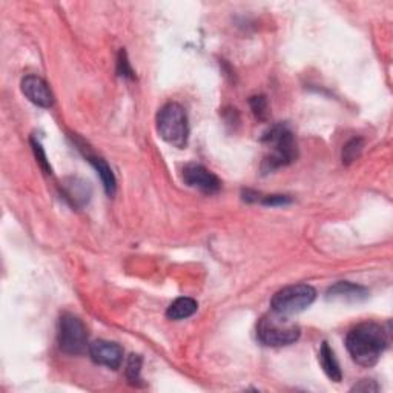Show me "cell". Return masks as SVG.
Returning <instances> with one entry per match:
<instances>
[{"mask_svg":"<svg viewBox=\"0 0 393 393\" xmlns=\"http://www.w3.org/2000/svg\"><path fill=\"white\" fill-rule=\"evenodd\" d=\"M58 346L65 353L80 355L86 351L88 333L80 318L72 314H65L58 321Z\"/></svg>","mask_w":393,"mask_h":393,"instance_id":"8992f818","label":"cell"},{"mask_svg":"<svg viewBox=\"0 0 393 393\" xmlns=\"http://www.w3.org/2000/svg\"><path fill=\"white\" fill-rule=\"evenodd\" d=\"M249 103L257 118H259V120H266V118H268L269 105L264 95H255V97H250Z\"/></svg>","mask_w":393,"mask_h":393,"instance_id":"2e32d148","label":"cell"},{"mask_svg":"<svg viewBox=\"0 0 393 393\" xmlns=\"http://www.w3.org/2000/svg\"><path fill=\"white\" fill-rule=\"evenodd\" d=\"M353 392H378L380 390V387H378L376 383L372 381V380H362L360 384L357 385H353Z\"/></svg>","mask_w":393,"mask_h":393,"instance_id":"ffe728a7","label":"cell"},{"mask_svg":"<svg viewBox=\"0 0 393 393\" xmlns=\"http://www.w3.org/2000/svg\"><path fill=\"white\" fill-rule=\"evenodd\" d=\"M369 296V291L362 286L348 283V281H339L328 291V300L333 301H361Z\"/></svg>","mask_w":393,"mask_h":393,"instance_id":"30bf717a","label":"cell"},{"mask_svg":"<svg viewBox=\"0 0 393 393\" xmlns=\"http://www.w3.org/2000/svg\"><path fill=\"white\" fill-rule=\"evenodd\" d=\"M259 202L266 206H281L291 203V198L286 195H266L263 198H259Z\"/></svg>","mask_w":393,"mask_h":393,"instance_id":"d6986e66","label":"cell"},{"mask_svg":"<svg viewBox=\"0 0 393 393\" xmlns=\"http://www.w3.org/2000/svg\"><path fill=\"white\" fill-rule=\"evenodd\" d=\"M142 357L140 355L132 353L129 360H128V364H126V376H128V380L136 384L140 383V372H142Z\"/></svg>","mask_w":393,"mask_h":393,"instance_id":"9a60e30c","label":"cell"},{"mask_svg":"<svg viewBox=\"0 0 393 393\" xmlns=\"http://www.w3.org/2000/svg\"><path fill=\"white\" fill-rule=\"evenodd\" d=\"M117 74L122 77H128V79H134V71H132L128 56H126V51H120L118 53V58H117Z\"/></svg>","mask_w":393,"mask_h":393,"instance_id":"e0dca14e","label":"cell"},{"mask_svg":"<svg viewBox=\"0 0 393 393\" xmlns=\"http://www.w3.org/2000/svg\"><path fill=\"white\" fill-rule=\"evenodd\" d=\"M300 328L287 320V316L272 312L263 316L257 324L258 341L269 347L294 344L300 338Z\"/></svg>","mask_w":393,"mask_h":393,"instance_id":"277c9868","label":"cell"},{"mask_svg":"<svg viewBox=\"0 0 393 393\" xmlns=\"http://www.w3.org/2000/svg\"><path fill=\"white\" fill-rule=\"evenodd\" d=\"M316 298V291L309 284L286 286L272 296V312L283 316H291L303 312Z\"/></svg>","mask_w":393,"mask_h":393,"instance_id":"5b68a950","label":"cell"},{"mask_svg":"<svg viewBox=\"0 0 393 393\" xmlns=\"http://www.w3.org/2000/svg\"><path fill=\"white\" fill-rule=\"evenodd\" d=\"M183 182L191 188H195L204 194H215L221 188L218 177L202 165H188L183 169Z\"/></svg>","mask_w":393,"mask_h":393,"instance_id":"52a82bcc","label":"cell"},{"mask_svg":"<svg viewBox=\"0 0 393 393\" xmlns=\"http://www.w3.org/2000/svg\"><path fill=\"white\" fill-rule=\"evenodd\" d=\"M362 147H364V140H362V138H352L343 150V163H344V165H351V163L357 160L362 152Z\"/></svg>","mask_w":393,"mask_h":393,"instance_id":"5bb4252c","label":"cell"},{"mask_svg":"<svg viewBox=\"0 0 393 393\" xmlns=\"http://www.w3.org/2000/svg\"><path fill=\"white\" fill-rule=\"evenodd\" d=\"M320 364H321V367L324 370V374L328 375L329 380L335 381V383L341 381V378H343V375H341L339 364H338V361L335 358V353H333V351L329 347L328 343H323L321 344V348H320Z\"/></svg>","mask_w":393,"mask_h":393,"instance_id":"7c38bea8","label":"cell"},{"mask_svg":"<svg viewBox=\"0 0 393 393\" xmlns=\"http://www.w3.org/2000/svg\"><path fill=\"white\" fill-rule=\"evenodd\" d=\"M31 145H33V151L35 154V159L37 161H39V165L42 166V169L45 170L47 174H51V166H49V161L47 160V155H45V151H43V147L42 145L37 142V140H31Z\"/></svg>","mask_w":393,"mask_h":393,"instance_id":"ac0fdd59","label":"cell"},{"mask_svg":"<svg viewBox=\"0 0 393 393\" xmlns=\"http://www.w3.org/2000/svg\"><path fill=\"white\" fill-rule=\"evenodd\" d=\"M198 304L195 300L188 298V296H182V298H177L166 310V316L169 320L180 321L184 318H189L197 312Z\"/></svg>","mask_w":393,"mask_h":393,"instance_id":"8fae6325","label":"cell"},{"mask_svg":"<svg viewBox=\"0 0 393 393\" xmlns=\"http://www.w3.org/2000/svg\"><path fill=\"white\" fill-rule=\"evenodd\" d=\"M159 136L170 146L183 150L189 140V125L186 111L179 103H166L157 114Z\"/></svg>","mask_w":393,"mask_h":393,"instance_id":"3957f363","label":"cell"},{"mask_svg":"<svg viewBox=\"0 0 393 393\" xmlns=\"http://www.w3.org/2000/svg\"><path fill=\"white\" fill-rule=\"evenodd\" d=\"M346 347L358 366L372 367L387 347V337L380 324L361 323L347 333Z\"/></svg>","mask_w":393,"mask_h":393,"instance_id":"6da1fadb","label":"cell"},{"mask_svg":"<svg viewBox=\"0 0 393 393\" xmlns=\"http://www.w3.org/2000/svg\"><path fill=\"white\" fill-rule=\"evenodd\" d=\"M90 355L95 364L105 366L108 369L117 370L120 369L123 362V348L117 343H111V341L97 339L88 347Z\"/></svg>","mask_w":393,"mask_h":393,"instance_id":"ba28073f","label":"cell"},{"mask_svg":"<svg viewBox=\"0 0 393 393\" xmlns=\"http://www.w3.org/2000/svg\"><path fill=\"white\" fill-rule=\"evenodd\" d=\"M22 93L25 97L40 108H51L54 105V95L47 81L39 76H26L22 80Z\"/></svg>","mask_w":393,"mask_h":393,"instance_id":"9c48e42d","label":"cell"},{"mask_svg":"<svg viewBox=\"0 0 393 393\" xmlns=\"http://www.w3.org/2000/svg\"><path fill=\"white\" fill-rule=\"evenodd\" d=\"M90 160L91 165L97 170V174L100 175V179L103 182V186H105L106 194L109 197H113L115 194V188H117V182H115V177L113 174V169L108 166V163L100 159V157H94V155H90L88 157Z\"/></svg>","mask_w":393,"mask_h":393,"instance_id":"4fadbf2b","label":"cell"},{"mask_svg":"<svg viewBox=\"0 0 393 393\" xmlns=\"http://www.w3.org/2000/svg\"><path fill=\"white\" fill-rule=\"evenodd\" d=\"M263 143L268 146L269 154L263 161L266 173L286 166L296 159V143L291 129L284 125H277L266 132Z\"/></svg>","mask_w":393,"mask_h":393,"instance_id":"7a4b0ae2","label":"cell"}]
</instances>
